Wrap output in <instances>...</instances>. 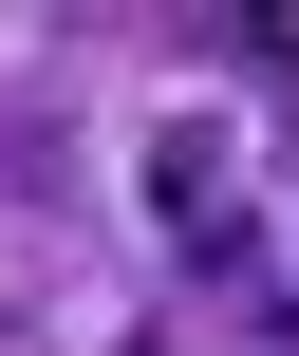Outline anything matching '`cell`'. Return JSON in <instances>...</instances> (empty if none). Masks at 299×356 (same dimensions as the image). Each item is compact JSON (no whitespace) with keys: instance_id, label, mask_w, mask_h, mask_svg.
<instances>
[{"instance_id":"1","label":"cell","mask_w":299,"mask_h":356,"mask_svg":"<svg viewBox=\"0 0 299 356\" xmlns=\"http://www.w3.org/2000/svg\"><path fill=\"white\" fill-rule=\"evenodd\" d=\"M150 207H169V225L225 207V131H150Z\"/></svg>"},{"instance_id":"2","label":"cell","mask_w":299,"mask_h":356,"mask_svg":"<svg viewBox=\"0 0 299 356\" xmlns=\"http://www.w3.org/2000/svg\"><path fill=\"white\" fill-rule=\"evenodd\" d=\"M169 244H187V263H206V282H262V207H244V188H225V207H187V225H169Z\"/></svg>"}]
</instances>
